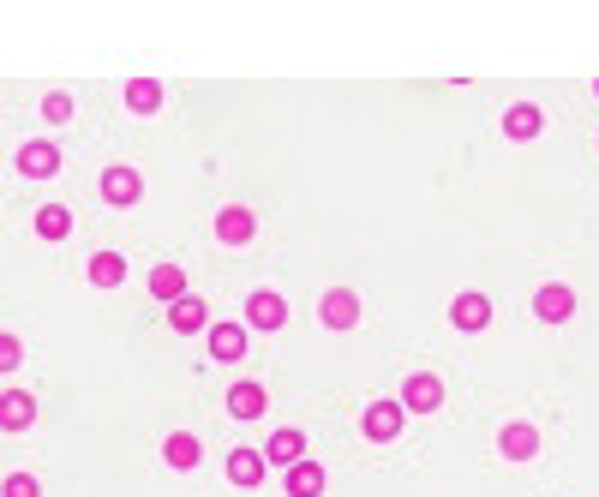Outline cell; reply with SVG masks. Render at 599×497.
Returning a JSON list of instances; mask_svg holds the SVG:
<instances>
[{
  "mask_svg": "<svg viewBox=\"0 0 599 497\" xmlns=\"http://www.w3.org/2000/svg\"><path fill=\"white\" fill-rule=\"evenodd\" d=\"M6 497H42V486L30 474H6Z\"/></svg>",
  "mask_w": 599,
  "mask_h": 497,
  "instance_id": "24",
  "label": "cell"
},
{
  "mask_svg": "<svg viewBox=\"0 0 599 497\" xmlns=\"http://www.w3.org/2000/svg\"><path fill=\"white\" fill-rule=\"evenodd\" d=\"M402 420H408L402 402H372V408H366V438H372V444H396V438H402Z\"/></svg>",
  "mask_w": 599,
  "mask_h": 497,
  "instance_id": "5",
  "label": "cell"
},
{
  "mask_svg": "<svg viewBox=\"0 0 599 497\" xmlns=\"http://www.w3.org/2000/svg\"><path fill=\"white\" fill-rule=\"evenodd\" d=\"M42 114H48V120H72V96H48Z\"/></svg>",
  "mask_w": 599,
  "mask_h": 497,
  "instance_id": "25",
  "label": "cell"
},
{
  "mask_svg": "<svg viewBox=\"0 0 599 497\" xmlns=\"http://www.w3.org/2000/svg\"><path fill=\"white\" fill-rule=\"evenodd\" d=\"M246 324H252V330H282V324H288V300H282L276 288H258V294L246 300Z\"/></svg>",
  "mask_w": 599,
  "mask_h": 497,
  "instance_id": "2",
  "label": "cell"
},
{
  "mask_svg": "<svg viewBox=\"0 0 599 497\" xmlns=\"http://www.w3.org/2000/svg\"><path fill=\"white\" fill-rule=\"evenodd\" d=\"M450 324H456V330H468V336H480V330L492 324V300H486V294H474V288H468V294H456V300H450Z\"/></svg>",
  "mask_w": 599,
  "mask_h": 497,
  "instance_id": "3",
  "label": "cell"
},
{
  "mask_svg": "<svg viewBox=\"0 0 599 497\" xmlns=\"http://www.w3.org/2000/svg\"><path fill=\"white\" fill-rule=\"evenodd\" d=\"M534 312H540V318H546V324H564V318H570V312H576V294H570V288H564V282H546V288H540V294H534Z\"/></svg>",
  "mask_w": 599,
  "mask_h": 497,
  "instance_id": "9",
  "label": "cell"
},
{
  "mask_svg": "<svg viewBox=\"0 0 599 497\" xmlns=\"http://www.w3.org/2000/svg\"><path fill=\"white\" fill-rule=\"evenodd\" d=\"M318 324H324V330H354V324H360V294H354V288H330V294L318 300Z\"/></svg>",
  "mask_w": 599,
  "mask_h": 497,
  "instance_id": "1",
  "label": "cell"
},
{
  "mask_svg": "<svg viewBox=\"0 0 599 497\" xmlns=\"http://www.w3.org/2000/svg\"><path fill=\"white\" fill-rule=\"evenodd\" d=\"M168 330H174V336H198V330H210L204 300H192V294H186V300H174V306H168Z\"/></svg>",
  "mask_w": 599,
  "mask_h": 497,
  "instance_id": "10",
  "label": "cell"
},
{
  "mask_svg": "<svg viewBox=\"0 0 599 497\" xmlns=\"http://www.w3.org/2000/svg\"><path fill=\"white\" fill-rule=\"evenodd\" d=\"M204 336H210V354H216V360H240V354H246V324H210Z\"/></svg>",
  "mask_w": 599,
  "mask_h": 497,
  "instance_id": "14",
  "label": "cell"
},
{
  "mask_svg": "<svg viewBox=\"0 0 599 497\" xmlns=\"http://www.w3.org/2000/svg\"><path fill=\"white\" fill-rule=\"evenodd\" d=\"M264 402H270L264 384H234V390H228V414H234V420H258Z\"/></svg>",
  "mask_w": 599,
  "mask_h": 497,
  "instance_id": "17",
  "label": "cell"
},
{
  "mask_svg": "<svg viewBox=\"0 0 599 497\" xmlns=\"http://www.w3.org/2000/svg\"><path fill=\"white\" fill-rule=\"evenodd\" d=\"M264 462H270V468H282V474H288V468H300V462H306V432L282 426V432L264 444Z\"/></svg>",
  "mask_w": 599,
  "mask_h": 497,
  "instance_id": "7",
  "label": "cell"
},
{
  "mask_svg": "<svg viewBox=\"0 0 599 497\" xmlns=\"http://www.w3.org/2000/svg\"><path fill=\"white\" fill-rule=\"evenodd\" d=\"M0 366H6V372L18 366V336H6V342H0Z\"/></svg>",
  "mask_w": 599,
  "mask_h": 497,
  "instance_id": "26",
  "label": "cell"
},
{
  "mask_svg": "<svg viewBox=\"0 0 599 497\" xmlns=\"http://www.w3.org/2000/svg\"><path fill=\"white\" fill-rule=\"evenodd\" d=\"M264 474H270L264 450H234V456H228V480H234V486H258Z\"/></svg>",
  "mask_w": 599,
  "mask_h": 497,
  "instance_id": "15",
  "label": "cell"
},
{
  "mask_svg": "<svg viewBox=\"0 0 599 497\" xmlns=\"http://www.w3.org/2000/svg\"><path fill=\"white\" fill-rule=\"evenodd\" d=\"M150 294L168 300V306L186 300V276H180V264H156V270H150Z\"/></svg>",
  "mask_w": 599,
  "mask_h": 497,
  "instance_id": "19",
  "label": "cell"
},
{
  "mask_svg": "<svg viewBox=\"0 0 599 497\" xmlns=\"http://www.w3.org/2000/svg\"><path fill=\"white\" fill-rule=\"evenodd\" d=\"M252 234H258V222H252L246 204H222V210H216V240H222V246H246Z\"/></svg>",
  "mask_w": 599,
  "mask_h": 497,
  "instance_id": "6",
  "label": "cell"
},
{
  "mask_svg": "<svg viewBox=\"0 0 599 497\" xmlns=\"http://www.w3.org/2000/svg\"><path fill=\"white\" fill-rule=\"evenodd\" d=\"M30 420H36V402H30L24 390H6V396H0V426H6V432H24Z\"/></svg>",
  "mask_w": 599,
  "mask_h": 497,
  "instance_id": "18",
  "label": "cell"
},
{
  "mask_svg": "<svg viewBox=\"0 0 599 497\" xmlns=\"http://www.w3.org/2000/svg\"><path fill=\"white\" fill-rule=\"evenodd\" d=\"M36 234H42V240H66V234H72V210H66V204H42V210H36Z\"/></svg>",
  "mask_w": 599,
  "mask_h": 497,
  "instance_id": "22",
  "label": "cell"
},
{
  "mask_svg": "<svg viewBox=\"0 0 599 497\" xmlns=\"http://www.w3.org/2000/svg\"><path fill=\"white\" fill-rule=\"evenodd\" d=\"M282 486H288V497H324V468L306 456L300 468H288V474H282Z\"/></svg>",
  "mask_w": 599,
  "mask_h": 497,
  "instance_id": "16",
  "label": "cell"
},
{
  "mask_svg": "<svg viewBox=\"0 0 599 497\" xmlns=\"http://www.w3.org/2000/svg\"><path fill=\"white\" fill-rule=\"evenodd\" d=\"M102 198H108L114 210H132V204L144 198V180H138L132 168H108V174H102Z\"/></svg>",
  "mask_w": 599,
  "mask_h": 497,
  "instance_id": "8",
  "label": "cell"
},
{
  "mask_svg": "<svg viewBox=\"0 0 599 497\" xmlns=\"http://www.w3.org/2000/svg\"><path fill=\"white\" fill-rule=\"evenodd\" d=\"M540 126H546V114H540L534 102H516V108L504 114V132H510L516 144H534V138H540Z\"/></svg>",
  "mask_w": 599,
  "mask_h": 497,
  "instance_id": "11",
  "label": "cell"
},
{
  "mask_svg": "<svg viewBox=\"0 0 599 497\" xmlns=\"http://www.w3.org/2000/svg\"><path fill=\"white\" fill-rule=\"evenodd\" d=\"M402 408H408V414H438V408H444V384H438L432 372H414V378L402 384Z\"/></svg>",
  "mask_w": 599,
  "mask_h": 497,
  "instance_id": "4",
  "label": "cell"
},
{
  "mask_svg": "<svg viewBox=\"0 0 599 497\" xmlns=\"http://www.w3.org/2000/svg\"><path fill=\"white\" fill-rule=\"evenodd\" d=\"M126 108H132V114H156V108H162V84H156V78H132V84H126Z\"/></svg>",
  "mask_w": 599,
  "mask_h": 497,
  "instance_id": "21",
  "label": "cell"
},
{
  "mask_svg": "<svg viewBox=\"0 0 599 497\" xmlns=\"http://www.w3.org/2000/svg\"><path fill=\"white\" fill-rule=\"evenodd\" d=\"M198 456H204V450H198V438H192V432H174V438L162 444V462H168V468H180V474H186V468H198Z\"/></svg>",
  "mask_w": 599,
  "mask_h": 497,
  "instance_id": "20",
  "label": "cell"
},
{
  "mask_svg": "<svg viewBox=\"0 0 599 497\" xmlns=\"http://www.w3.org/2000/svg\"><path fill=\"white\" fill-rule=\"evenodd\" d=\"M594 96H599V84H594Z\"/></svg>",
  "mask_w": 599,
  "mask_h": 497,
  "instance_id": "27",
  "label": "cell"
},
{
  "mask_svg": "<svg viewBox=\"0 0 599 497\" xmlns=\"http://www.w3.org/2000/svg\"><path fill=\"white\" fill-rule=\"evenodd\" d=\"M90 282H96V288H120V282H126V258H120V252H96V258H90Z\"/></svg>",
  "mask_w": 599,
  "mask_h": 497,
  "instance_id": "23",
  "label": "cell"
},
{
  "mask_svg": "<svg viewBox=\"0 0 599 497\" xmlns=\"http://www.w3.org/2000/svg\"><path fill=\"white\" fill-rule=\"evenodd\" d=\"M498 450H504L510 462H534V456H540V432H534V426H504V432H498Z\"/></svg>",
  "mask_w": 599,
  "mask_h": 497,
  "instance_id": "13",
  "label": "cell"
},
{
  "mask_svg": "<svg viewBox=\"0 0 599 497\" xmlns=\"http://www.w3.org/2000/svg\"><path fill=\"white\" fill-rule=\"evenodd\" d=\"M54 168H60V150H54V144H42V138H36V144H24V150H18V174L48 180Z\"/></svg>",
  "mask_w": 599,
  "mask_h": 497,
  "instance_id": "12",
  "label": "cell"
}]
</instances>
